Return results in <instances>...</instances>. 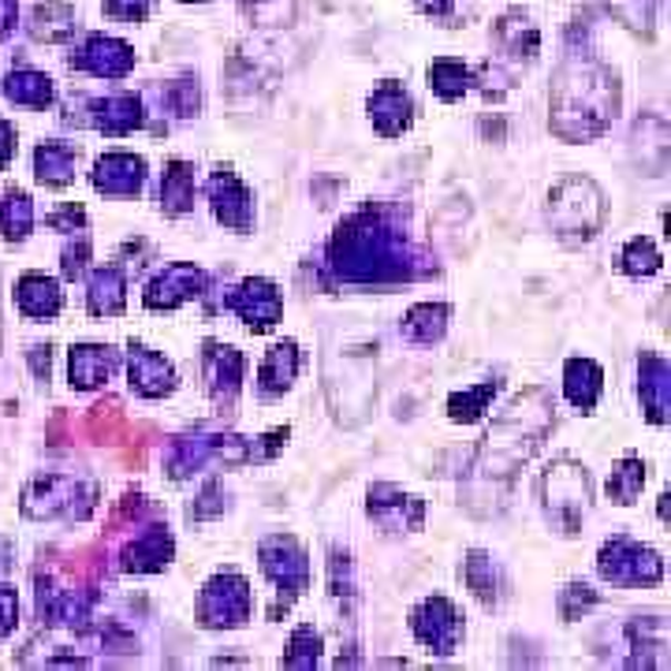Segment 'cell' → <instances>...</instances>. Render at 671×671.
I'll return each instance as SVG.
<instances>
[{
    "label": "cell",
    "instance_id": "obj_16",
    "mask_svg": "<svg viewBox=\"0 0 671 671\" xmlns=\"http://www.w3.org/2000/svg\"><path fill=\"white\" fill-rule=\"evenodd\" d=\"M407 511L422 515V500L418 496H403L399 489L392 485H377L369 493V515L388 530H403V526H414V519H407Z\"/></svg>",
    "mask_w": 671,
    "mask_h": 671
},
{
    "label": "cell",
    "instance_id": "obj_30",
    "mask_svg": "<svg viewBox=\"0 0 671 671\" xmlns=\"http://www.w3.org/2000/svg\"><path fill=\"white\" fill-rule=\"evenodd\" d=\"M645 485V466L642 460H634V455H626V460L615 466L612 477H609V496L615 504H634V496L642 493Z\"/></svg>",
    "mask_w": 671,
    "mask_h": 671
},
{
    "label": "cell",
    "instance_id": "obj_3",
    "mask_svg": "<svg viewBox=\"0 0 671 671\" xmlns=\"http://www.w3.org/2000/svg\"><path fill=\"white\" fill-rule=\"evenodd\" d=\"M549 220L563 236H593L604 224V195L593 179L571 176L552 187L549 195Z\"/></svg>",
    "mask_w": 671,
    "mask_h": 671
},
{
    "label": "cell",
    "instance_id": "obj_27",
    "mask_svg": "<svg viewBox=\"0 0 671 671\" xmlns=\"http://www.w3.org/2000/svg\"><path fill=\"white\" fill-rule=\"evenodd\" d=\"M447 328V306H433V303H422L414 306L407 314V322H403V333L411 339H418V344H433V339H441Z\"/></svg>",
    "mask_w": 671,
    "mask_h": 671
},
{
    "label": "cell",
    "instance_id": "obj_32",
    "mask_svg": "<svg viewBox=\"0 0 671 671\" xmlns=\"http://www.w3.org/2000/svg\"><path fill=\"white\" fill-rule=\"evenodd\" d=\"M34 30L41 38L57 41V38H68L75 30V16L71 8L63 4V0H49V4H41L34 12Z\"/></svg>",
    "mask_w": 671,
    "mask_h": 671
},
{
    "label": "cell",
    "instance_id": "obj_2",
    "mask_svg": "<svg viewBox=\"0 0 671 671\" xmlns=\"http://www.w3.org/2000/svg\"><path fill=\"white\" fill-rule=\"evenodd\" d=\"M552 127L563 138H593L601 135L609 120L615 116V87L604 71L590 68V63H571L560 75L556 98H552Z\"/></svg>",
    "mask_w": 671,
    "mask_h": 671
},
{
    "label": "cell",
    "instance_id": "obj_13",
    "mask_svg": "<svg viewBox=\"0 0 671 671\" xmlns=\"http://www.w3.org/2000/svg\"><path fill=\"white\" fill-rule=\"evenodd\" d=\"M146 161L131 154H105L98 161V172H93V187L105 190V195H135L142 187Z\"/></svg>",
    "mask_w": 671,
    "mask_h": 671
},
{
    "label": "cell",
    "instance_id": "obj_43",
    "mask_svg": "<svg viewBox=\"0 0 671 671\" xmlns=\"http://www.w3.org/2000/svg\"><path fill=\"white\" fill-rule=\"evenodd\" d=\"M12 23H16V0H0V38L12 30Z\"/></svg>",
    "mask_w": 671,
    "mask_h": 671
},
{
    "label": "cell",
    "instance_id": "obj_5",
    "mask_svg": "<svg viewBox=\"0 0 671 671\" xmlns=\"http://www.w3.org/2000/svg\"><path fill=\"white\" fill-rule=\"evenodd\" d=\"M250 615V585L239 574H220L201 590V623L239 626Z\"/></svg>",
    "mask_w": 671,
    "mask_h": 671
},
{
    "label": "cell",
    "instance_id": "obj_12",
    "mask_svg": "<svg viewBox=\"0 0 671 671\" xmlns=\"http://www.w3.org/2000/svg\"><path fill=\"white\" fill-rule=\"evenodd\" d=\"M127 373H131V388L142 392V396H149V399L165 396V392H172V385H176V373L165 362V355L146 351V347H131Z\"/></svg>",
    "mask_w": 671,
    "mask_h": 671
},
{
    "label": "cell",
    "instance_id": "obj_22",
    "mask_svg": "<svg viewBox=\"0 0 671 671\" xmlns=\"http://www.w3.org/2000/svg\"><path fill=\"white\" fill-rule=\"evenodd\" d=\"M295 373H298V347L292 344V339H287V344H276V347L269 351V358L262 362V373H258L262 392L276 396V392L292 388Z\"/></svg>",
    "mask_w": 671,
    "mask_h": 671
},
{
    "label": "cell",
    "instance_id": "obj_14",
    "mask_svg": "<svg viewBox=\"0 0 671 671\" xmlns=\"http://www.w3.org/2000/svg\"><path fill=\"white\" fill-rule=\"evenodd\" d=\"M369 120L381 135H399L411 124V98L399 82H385L381 90H373L369 98Z\"/></svg>",
    "mask_w": 671,
    "mask_h": 671
},
{
    "label": "cell",
    "instance_id": "obj_33",
    "mask_svg": "<svg viewBox=\"0 0 671 671\" xmlns=\"http://www.w3.org/2000/svg\"><path fill=\"white\" fill-rule=\"evenodd\" d=\"M8 98L19 101V105H49L52 98V87L46 75H34V71H19L8 79Z\"/></svg>",
    "mask_w": 671,
    "mask_h": 671
},
{
    "label": "cell",
    "instance_id": "obj_26",
    "mask_svg": "<svg viewBox=\"0 0 671 671\" xmlns=\"http://www.w3.org/2000/svg\"><path fill=\"white\" fill-rule=\"evenodd\" d=\"M161 201L172 217H179V213H187L195 206V172H190V165H184V161L168 165L165 184H161Z\"/></svg>",
    "mask_w": 671,
    "mask_h": 671
},
{
    "label": "cell",
    "instance_id": "obj_39",
    "mask_svg": "<svg viewBox=\"0 0 671 671\" xmlns=\"http://www.w3.org/2000/svg\"><path fill=\"white\" fill-rule=\"evenodd\" d=\"M87 254H90V243L87 239H82L79 243V250H68V254H63V273H68V276H79L82 273V265H87Z\"/></svg>",
    "mask_w": 671,
    "mask_h": 671
},
{
    "label": "cell",
    "instance_id": "obj_24",
    "mask_svg": "<svg viewBox=\"0 0 671 671\" xmlns=\"http://www.w3.org/2000/svg\"><path fill=\"white\" fill-rule=\"evenodd\" d=\"M19 306H23L30 317H52L60 310V287L52 284L49 276L30 273L23 276V284H19Z\"/></svg>",
    "mask_w": 671,
    "mask_h": 671
},
{
    "label": "cell",
    "instance_id": "obj_41",
    "mask_svg": "<svg viewBox=\"0 0 671 671\" xmlns=\"http://www.w3.org/2000/svg\"><path fill=\"white\" fill-rule=\"evenodd\" d=\"M82 220H87V217H82L79 206H68L63 213H52V217H49L52 228H71V231H75V224H82Z\"/></svg>",
    "mask_w": 671,
    "mask_h": 671
},
{
    "label": "cell",
    "instance_id": "obj_8",
    "mask_svg": "<svg viewBox=\"0 0 671 671\" xmlns=\"http://www.w3.org/2000/svg\"><path fill=\"white\" fill-rule=\"evenodd\" d=\"M228 306L236 310L243 322L254 328H269L280 322V292L269 280H243L236 292L228 295Z\"/></svg>",
    "mask_w": 671,
    "mask_h": 671
},
{
    "label": "cell",
    "instance_id": "obj_21",
    "mask_svg": "<svg viewBox=\"0 0 671 671\" xmlns=\"http://www.w3.org/2000/svg\"><path fill=\"white\" fill-rule=\"evenodd\" d=\"M93 124H98L105 135H127V131H135V127L142 124V101H138L135 93H116V98L98 105V116H93Z\"/></svg>",
    "mask_w": 671,
    "mask_h": 671
},
{
    "label": "cell",
    "instance_id": "obj_18",
    "mask_svg": "<svg viewBox=\"0 0 671 671\" xmlns=\"http://www.w3.org/2000/svg\"><path fill=\"white\" fill-rule=\"evenodd\" d=\"M168 556H172V537L165 534V526H154L124 552V568L127 571H161Z\"/></svg>",
    "mask_w": 671,
    "mask_h": 671
},
{
    "label": "cell",
    "instance_id": "obj_40",
    "mask_svg": "<svg viewBox=\"0 0 671 671\" xmlns=\"http://www.w3.org/2000/svg\"><path fill=\"white\" fill-rule=\"evenodd\" d=\"M16 623V593L12 590H0V634H8Z\"/></svg>",
    "mask_w": 671,
    "mask_h": 671
},
{
    "label": "cell",
    "instance_id": "obj_17",
    "mask_svg": "<svg viewBox=\"0 0 671 671\" xmlns=\"http://www.w3.org/2000/svg\"><path fill=\"white\" fill-rule=\"evenodd\" d=\"M563 388H568V399L574 403V407L590 411L596 399H601V388H604V373L596 362L590 358H571L568 369H563Z\"/></svg>",
    "mask_w": 671,
    "mask_h": 671
},
{
    "label": "cell",
    "instance_id": "obj_15",
    "mask_svg": "<svg viewBox=\"0 0 671 671\" xmlns=\"http://www.w3.org/2000/svg\"><path fill=\"white\" fill-rule=\"evenodd\" d=\"M135 63V52L116 38H101L93 34L87 41V52L79 57V68H87L93 75H105V79H120V75L131 71Z\"/></svg>",
    "mask_w": 671,
    "mask_h": 671
},
{
    "label": "cell",
    "instance_id": "obj_38",
    "mask_svg": "<svg viewBox=\"0 0 671 671\" xmlns=\"http://www.w3.org/2000/svg\"><path fill=\"white\" fill-rule=\"evenodd\" d=\"M146 4L149 0H105V8L116 16V19H127V23H138L146 16Z\"/></svg>",
    "mask_w": 671,
    "mask_h": 671
},
{
    "label": "cell",
    "instance_id": "obj_34",
    "mask_svg": "<svg viewBox=\"0 0 671 671\" xmlns=\"http://www.w3.org/2000/svg\"><path fill=\"white\" fill-rule=\"evenodd\" d=\"M620 269L631 273V276H649V273H657V269H660V250H657L645 236H638V239H631V243L623 247V254H620Z\"/></svg>",
    "mask_w": 671,
    "mask_h": 671
},
{
    "label": "cell",
    "instance_id": "obj_20",
    "mask_svg": "<svg viewBox=\"0 0 671 671\" xmlns=\"http://www.w3.org/2000/svg\"><path fill=\"white\" fill-rule=\"evenodd\" d=\"M206 377L213 392H228L236 396L239 381H243V358L236 347H224V344H206Z\"/></svg>",
    "mask_w": 671,
    "mask_h": 671
},
{
    "label": "cell",
    "instance_id": "obj_25",
    "mask_svg": "<svg viewBox=\"0 0 671 671\" xmlns=\"http://www.w3.org/2000/svg\"><path fill=\"white\" fill-rule=\"evenodd\" d=\"M127 292V280L124 273L109 265V269H98L90 280V310L93 314H120L124 310V295Z\"/></svg>",
    "mask_w": 671,
    "mask_h": 671
},
{
    "label": "cell",
    "instance_id": "obj_19",
    "mask_svg": "<svg viewBox=\"0 0 671 671\" xmlns=\"http://www.w3.org/2000/svg\"><path fill=\"white\" fill-rule=\"evenodd\" d=\"M671 373L664 358L645 355L642 358V403L653 422H668V392H671Z\"/></svg>",
    "mask_w": 671,
    "mask_h": 671
},
{
    "label": "cell",
    "instance_id": "obj_35",
    "mask_svg": "<svg viewBox=\"0 0 671 671\" xmlns=\"http://www.w3.org/2000/svg\"><path fill=\"white\" fill-rule=\"evenodd\" d=\"M30 220H34V213H30V198L27 195H4V201H0V231H4L8 239H19V236H27Z\"/></svg>",
    "mask_w": 671,
    "mask_h": 671
},
{
    "label": "cell",
    "instance_id": "obj_31",
    "mask_svg": "<svg viewBox=\"0 0 671 671\" xmlns=\"http://www.w3.org/2000/svg\"><path fill=\"white\" fill-rule=\"evenodd\" d=\"M493 396H496V381H485V385H477L471 392H455V396L447 399V414H452L455 422H474L482 418V411L489 407Z\"/></svg>",
    "mask_w": 671,
    "mask_h": 671
},
{
    "label": "cell",
    "instance_id": "obj_1",
    "mask_svg": "<svg viewBox=\"0 0 671 671\" xmlns=\"http://www.w3.org/2000/svg\"><path fill=\"white\" fill-rule=\"evenodd\" d=\"M552 425V399L541 388H530L511 403V407L493 422V430L485 433L482 447H477L474 474L482 482L507 485L511 474L519 471L530 455L537 452L541 436Z\"/></svg>",
    "mask_w": 671,
    "mask_h": 671
},
{
    "label": "cell",
    "instance_id": "obj_37",
    "mask_svg": "<svg viewBox=\"0 0 671 671\" xmlns=\"http://www.w3.org/2000/svg\"><path fill=\"white\" fill-rule=\"evenodd\" d=\"M292 649H295V653L284 657L287 668H314L317 664V649H322V638H317L310 626H303V631H295Z\"/></svg>",
    "mask_w": 671,
    "mask_h": 671
},
{
    "label": "cell",
    "instance_id": "obj_10",
    "mask_svg": "<svg viewBox=\"0 0 671 671\" xmlns=\"http://www.w3.org/2000/svg\"><path fill=\"white\" fill-rule=\"evenodd\" d=\"M262 568L280 585V593H303L306 585V556L292 537H273L262 545Z\"/></svg>",
    "mask_w": 671,
    "mask_h": 671
},
{
    "label": "cell",
    "instance_id": "obj_11",
    "mask_svg": "<svg viewBox=\"0 0 671 671\" xmlns=\"http://www.w3.org/2000/svg\"><path fill=\"white\" fill-rule=\"evenodd\" d=\"M209 198H213L217 217L228 224V228H236V231L250 228V217H254L250 195H247V187L228 172V168H217V176H213V184H209Z\"/></svg>",
    "mask_w": 671,
    "mask_h": 671
},
{
    "label": "cell",
    "instance_id": "obj_23",
    "mask_svg": "<svg viewBox=\"0 0 671 671\" xmlns=\"http://www.w3.org/2000/svg\"><path fill=\"white\" fill-rule=\"evenodd\" d=\"M112 373V358L105 347H75L71 351V385L75 388H98L101 381H109Z\"/></svg>",
    "mask_w": 671,
    "mask_h": 671
},
{
    "label": "cell",
    "instance_id": "obj_42",
    "mask_svg": "<svg viewBox=\"0 0 671 671\" xmlns=\"http://www.w3.org/2000/svg\"><path fill=\"white\" fill-rule=\"evenodd\" d=\"M12 149H16V135H12V127H8L4 120H0V165H8V157H12Z\"/></svg>",
    "mask_w": 671,
    "mask_h": 671
},
{
    "label": "cell",
    "instance_id": "obj_36",
    "mask_svg": "<svg viewBox=\"0 0 671 671\" xmlns=\"http://www.w3.org/2000/svg\"><path fill=\"white\" fill-rule=\"evenodd\" d=\"M466 582H471V590L482 596V601H493L496 596V568L485 552H474V556L466 560Z\"/></svg>",
    "mask_w": 671,
    "mask_h": 671
},
{
    "label": "cell",
    "instance_id": "obj_7",
    "mask_svg": "<svg viewBox=\"0 0 671 671\" xmlns=\"http://www.w3.org/2000/svg\"><path fill=\"white\" fill-rule=\"evenodd\" d=\"M411 626H414V634H418V642L433 645L436 653H452L463 634L460 612H455V604L444 601V596H430L425 604H418L411 615Z\"/></svg>",
    "mask_w": 671,
    "mask_h": 671
},
{
    "label": "cell",
    "instance_id": "obj_28",
    "mask_svg": "<svg viewBox=\"0 0 671 671\" xmlns=\"http://www.w3.org/2000/svg\"><path fill=\"white\" fill-rule=\"evenodd\" d=\"M71 168H75V154L71 146H60V142H46L38 149V179L41 184H68L71 179Z\"/></svg>",
    "mask_w": 671,
    "mask_h": 671
},
{
    "label": "cell",
    "instance_id": "obj_29",
    "mask_svg": "<svg viewBox=\"0 0 671 671\" xmlns=\"http://www.w3.org/2000/svg\"><path fill=\"white\" fill-rule=\"evenodd\" d=\"M430 87L436 90V98L455 101V98H463L466 87H471V71H466L460 60H436L430 68Z\"/></svg>",
    "mask_w": 671,
    "mask_h": 671
},
{
    "label": "cell",
    "instance_id": "obj_9",
    "mask_svg": "<svg viewBox=\"0 0 671 671\" xmlns=\"http://www.w3.org/2000/svg\"><path fill=\"white\" fill-rule=\"evenodd\" d=\"M201 287H206V273L201 269H195V265H168V269L146 287V306L172 310V306L201 295Z\"/></svg>",
    "mask_w": 671,
    "mask_h": 671
},
{
    "label": "cell",
    "instance_id": "obj_4",
    "mask_svg": "<svg viewBox=\"0 0 671 671\" xmlns=\"http://www.w3.org/2000/svg\"><path fill=\"white\" fill-rule=\"evenodd\" d=\"M541 493H545L549 519L560 522L563 534H574L585 504H590V482H585L582 466L571 460H560L556 466H549L545 482H541Z\"/></svg>",
    "mask_w": 671,
    "mask_h": 671
},
{
    "label": "cell",
    "instance_id": "obj_6",
    "mask_svg": "<svg viewBox=\"0 0 671 671\" xmlns=\"http://www.w3.org/2000/svg\"><path fill=\"white\" fill-rule=\"evenodd\" d=\"M601 574L612 582H660L664 579V563H660L657 552L634 545L626 537H615L601 552Z\"/></svg>",
    "mask_w": 671,
    "mask_h": 671
}]
</instances>
